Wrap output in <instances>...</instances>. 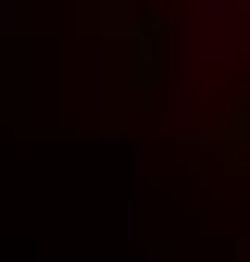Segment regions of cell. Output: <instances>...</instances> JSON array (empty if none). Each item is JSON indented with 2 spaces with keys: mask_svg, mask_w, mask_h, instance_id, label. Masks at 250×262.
<instances>
[{
  "mask_svg": "<svg viewBox=\"0 0 250 262\" xmlns=\"http://www.w3.org/2000/svg\"><path fill=\"white\" fill-rule=\"evenodd\" d=\"M200 13V50H238V25H250V0H187Z\"/></svg>",
  "mask_w": 250,
  "mask_h": 262,
  "instance_id": "6da1fadb",
  "label": "cell"
}]
</instances>
